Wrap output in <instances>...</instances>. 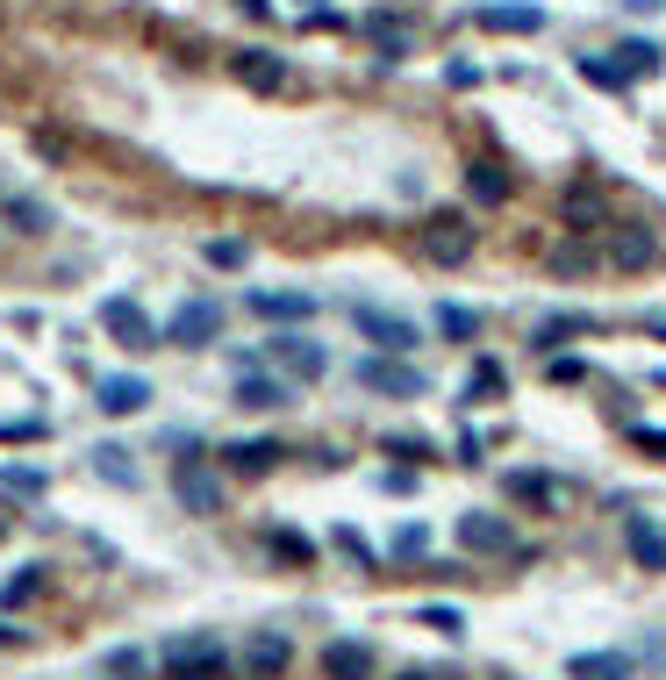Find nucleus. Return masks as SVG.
<instances>
[{
    "label": "nucleus",
    "mask_w": 666,
    "mask_h": 680,
    "mask_svg": "<svg viewBox=\"0 0 666 680\" xmlns=\"http://www.w3.org/2000/svg\"><path fill=\"white\" fill-rule=\"evenodd\" d=\"M488 36H538L544 29V8H531V0H517V8H480L474 14Z\"/></svg>",
    "instance_id": "nucleus-14"
},
{
    "label": "nucleus",
    "mask_w": 666,
    "mask_h": 680,
    "mask_svg": "<svg viewBox=\"0 0 666 680\" xmlns=\"http://www.w3.org/2000/svg\"><path fill=\"white\" fill-rule=\"evenodd\" d=\"M653 337H666V315H659V323H653Z\"/></svg>",
    "instance_id": "nucleus-45"
},
{
    "label": "nucleus",
    "mask_w": 666,
    "mask_h": 680,
    "mask_svg": "<svg viewBox=\"0 0 666 680\" xmlns=\"http://www.w3.org/2000/svg\"><path fill=\"white\" fill-rule=\"evenodd\" d=\"M337 552H344V558H358V566H373V544H366V537H358V531H352V523H344V531H337Z\"/></svg>",
    "instance_id": "nucleus-38"
},
{
    "label": "nucleus",
    "mask_w": 666,
    "mask_h": 680,
    "mask_svg": "<svg viewBox=\"0 0 666 680\" xmlns=\"http://www.w3.org/2000/svg\"><path fill=\"white\" fill-rule=\"evenodd\" d=\"M559 216H566V230H602V193L595 187H566V208H559Z\"/></svg>",
    "instance_id": "nucleus-22"
},
{
    "label": "nucleus",
    "mask_w": 666,
    "mask_h": 680,
    "mask_svg": "<svg viewBox=\"0 0 666 680\" xmlns=\"http://www.w3.org/2000/svg\"><path fill=\"white\" fill-rule=\"evenodd\" d=\"M459 544L466 552H480V558H523V544H517V531H509L502 516H459Z\"/></svg>",
    "instance_id": "nucleus-10"
},
{
    "label": "nucleus",
    "mask_w": 666,
    "mask_h": 680,
    "mask_svg": "<svg viewBox=\"0 0 666 680\" xmlns=\"http://www.w3.org/2000/svg\"><path fill=\"white\" fill-rule=\"evenodd\" d=\"M272 366L287 373V380H323L330 373V358H323V344H309V337H272Z\"/></svg>",
    "instance_id": "nucleus-11"
},
{
    "label": "nucleus",
    "mask_w": 666,
    "mask_h": 680,
    "mask_svg": "<svg viewBox=\"0 0 666 680\" xmlns=\"http://www.w3.org/2000/svg\"><path fill=\"white\" fill-rule=\"evenodd\" d=\"M244 259H251V251L237 244V237H216V244H208V265H222V272H230V265H244Z\"/></svg>",
    "instance_id": "nucleus-37"
},
{
    "label": "nucleus",
    "mask_w": 666,
    "mask_h": 680,
    "mask_svg": "<svg viewBox=\"0 0 666 680\" xmlns=\"http://www.w3.org/2000/svg\"><path fill=\"white\" fill-rule=\"evenodd\" d=\"M358 36H366L373 51L387 57V65H402V57H416V29H408L395 8H366V14H358Z\"/></svg>",
    "instance_id": "nucleus-7"
},
{
    "label": "nucleus",
    "mask_w": 666,
    "mask_h": 680,
    "mask_svg": "<svg viewBox=\"0 0 666 680\" xmlns=\"http://www.w3.org/2000/svg\"><path fill=\"white\" fill-rule=\"evenodd\" d=\"M0 537H8V523H0Z\"/></svg>",
    "instance_id": "nucleus-47"
},
{
    "label": "nucleus",
    "mask_w": 666,
    "mask_h": 680,
    "mask_svg": "<svg viewBox=\"0 0 666 680\" xmlns=\"http://www.w3.org/2000/svg\"><path fill=\"white\" fill-rule=\"evenodd\" d=\"M566 680H631V659L624 652H573Z\"/></svg>",
    "instance_id": "nucleus-21"
},
{
    "label": "nucleus",
    "mask_w": 666,
    "mask_h": 680,
    "mask_svg": "<svg viewBox=\"0 0 666 680\" xmlns=\"http://www.w3.org/2000/svg\"><path fill=\"white\" fill-rule=\"evenodd\" d=\"M266 552L280 558V566H309V558H315V544L301 537V531H266Z\"/></svg>",
    "instance_id": "nucleus-26"
},
{
    "label": "nucleus",
    "mask_w": 666,
    "mask_h": 680,
    "mask_svg": "<svg viewBox=\"0 0 666 680\" xmlns=\"http://www.w3.org/2000/svg\"><path fill=\"white\" fill-rule=\"evenodd\" d=\"M94 401H101V416H136V408H150V387L136 380V373H108V380L94 387Z\"/></svg>",
    "instance_id": "nucleus-13"
},
{
    "label": "nucleus",
    "mask_w": 666,
    "mask_h": 680,
    "mask_svg": "<svg viewBox=\"0 0 666 680\" xmlns=\"http://www.w3.org/2000/svg\"><path fill=\"white\" fill-rule=\"evenodd\" d=\"M43 488H51V480H43L37 465H0V494H14V502H37Z\"/></svg>",
    "instance_id": "nucleus-25"
},
{
    "label": "nucleus",
    "mask_w": 666,
    "mask_h": 680,
    "mask_svg": "<svg viewBox=\"0 0 666 680\" xmlns=\"http://www.w3.org/2000/svg\"><path fill=\"white\" fill-rule=\"evenodd\" d=\"M616 65H624V80H638V72H659V43H624V51H610Z\"/></svg>",
    "instance_id": "nucleus-31"
},
{
    "label": "nucleus",
    "mask_w": 666,
    "mask_h": 680,
    "mask_svg": "<svg viewBox=\"0 0 666 680\" xmlns=\"http://www.w3.org/2000/svg\"><path fill=\"white\" fill-rule=\"evenodd\" d=\"M94 473L108 480V488H136V459H129V451H115V444L94 451Z\"/></svg>",
    "instance_id": "nucleus-24"
},
{
    "label": "nucleus",
    "mask_w": 666,
    "mask_h": 680,
    "mask_svg": "<svg viewBox=\"0 0 666 680\" xmlns=\"http://www.w3.org/2000/svg\"><path fill=\"white\" fill-rule=\"evenodd\" d=\"M37 595H43V566H22V573L0 580V601H8V609H22V601H37Z\"/></svg>",
    "instance_id": "nucleus-27"
},
{
    "label": "nucleus",
    "mask_w": 666,
    "mask_h": 680,
    "mask_svg": "<svg viewBox=\"0 0 666 680\" xmlns=\"http://www.w3.org/2000/svg\"><path fill=\"white\" fill-rule=\"evenodd\" d=\"M8 222H14V230H22V237H37V230H43V222H51V216H43V201H14V193H8Z\"/></svg>",
    "instance_id": "nucleus-33"
},
{
    "label": "nucleus",
    "mask_w": 666,
    "mask_h": 680,
    "mask_svg": "<svg viewBox=\"0 0 666 680\" xmlns=\"http://www.w3.org/2000/svg\"><path fill=\"white\" fill-rule=\"evenodd\" d=\"M287 667H294V645H287L280 630H251L244 652H237V673L244 680H280Z\"/></svg>",
    "instance_id": "nucleus-8"
},
{
    "label": "nucleus",
    "mask_w": 666,
    "mask_h": 680,
    "mask_svg": "<svg viewBox=\"0 0 666 680\" xmlns=\"http://www.w3.org/2000/svg\"><path fill=\"white\" fill-rule=\"evenodd\" d=\"M144 673V652H136V645H115L108 652V680H136Z\"/></svg>",
    "instance_id": "nucleus-35"
},
{
    "label": "nucleus",
    "mask_w": 666,
    "mask_h": 680,
    "mask_svg": "<svg viewBox=\"0 0 666 680\" xmlns=\"http://www.w3.org/2000/svg\"><path fill=\"white\" fill-rule=\"evenodd\" d=\"M352 329L373 344V352H387V358H402V352H416V323L408 315H387V308H352Z\"/></svg>",
    "instance_id": "nucleus-6"
},
{
    "label": "nucleus",
    "mask_w": 666,
    "mask_h": 680,
    "mask_svg": "<svg viewBox=\"0 0 666 680\" xmlns=\"http://www.w3.org/2000/svg\"><path fill=\"white\" fill-rule=\"evenodd\" d=\"M14 437H22V444H37L43 422H37V416H29V422H0V444H14Z\"/></svg>",
    "instance_id": "nucleus-39"
},
{
    "label": "nucleus",
    "mask_w": 666,
    "mask_h": 680,
    "mask_svg": "<svg viewBox=\"0 0 666 680\" xmlns=\"http://www.w3.org/2000/svg\"><path fill=\"white\" fill-rule=\"evenodd\" d=\"M101 323H108V337L115 344H129V352H158V323H150L144 308H136V301H101Z\"/></svg>",
    "instance_id": "nucleus-9"
},
{
    "label": "nucleus",
    "mask_w": 666,
    "mask_h": 680,
    "mask_svg": "<svg viewBox=\"0 0 666 680\" xmlns=\"http://www.w3.org/2000/svg\"><path fill=\"white\" fill-rule=\"evenodd\" d=\"M624 544H631V558H638V566H653V573H666V531H659V523L631 516V531H624Z\"/></svg>",
    "instance_id": "nucleus-20"
},
{
    "label": "nucleus",
    "mask_w": 666,
    "mask_h": 680,
    "mask_svg": "<svg viewBox=\"0 0 666 680\" xmlns=\"http://www.w3.org/2000/svg\"><path fill=\"white\" fill-rule=\"evenodd\" d=\"M402 680H430V673H402Z\"/></svg>",
    "instance_id": "nucleus-46"
},
{
    "label": "nucleus",
    "mask_w": 666,
    "mask_h": 680,
    "mask_svg": "<svg viewBox=\"0 0 666 680\" xmlns=\"http://www.w3.org/2000/svg\"><path fill=\"white\" fill-rule=\"evenodd\" d=\"M474 395H502V366H495V358H480L474 366V380H466V401Z\"/></svg>",
    "instance_id": "nucleus-34"
},
{
    "label": "nucleus",
    "mask_w": 666,
    "mask_h": 680,
    "mask_svg": "<svg viewBox=\"0 0 666 680\" xmlns=\"http://www.w3.org/2000/svg\"><path fill=\"white\" fill-rule=\"evenodd\" d=\"M566 337H587V315H552V323H538V352H552V344H566Z\"/></svg>",
    "instance_id": "nucleus-28"
},
{
    "label": "nucleus",
    "mask_w": 666,
    "mask_h": 680,
    "mask_svg": "<svg viewBox=\"0 0 666 680\" xmlns=\"http://www.w3.org/2000/svg\"><path fill=\"white\" fill-rule=\"evenodd\" d=\"M387 451H395V459H423L430 444H423V437H387Z\"/></svg>",
    "instance_id": "nucleus-43"
},
{
    "label": "nucleus",
    "mask_w": 666,
    "mask_h": 680,
    "mask_svg": "<svg viewBox=\"0 0 666 680\" xmlns=\"http://www.w3.org/2000/svg\"><path fill=\"white\" fill-rule=\"evenodd\" d=\"M437 329H445V337H480V315L474 308H459V301H445V308H437Z\"/></svg>",
    "instance_id": "nucleus-30"
},
{
    "label": "nucleus",
    "mask_w": 666,
    "mask_h": 680,
    "mask_svg": "<svg viewBox=\"0 0 666 680\" xmlns=\"http://www.w3.org/2000/svg\"><path fill=\"white\" fill-rule=\"evenodd\" d=\"M237 8H244V14H266V0H237Z\"/></svg>",
    "instance_id": "nucleus-44"
},
{
    "label": "nucleus",
    "mask_w": 666,
    "mask_h": 680,
    "mask_svg": "<svg viewBox=\"0 0 666 680\" xmlns=\"http://www.w3.org/2000/svg\"><path fill=\"white\" fill-rule=\"evenodd\" d=\"M230 673V652H222L216 638H179V645H165V680H222Z\"/></svg>",
    "instance_id": "nucleus-4"
},
{
    "label": "nucleus",
    "mask_w": 666,
    "mask_h": 680,
    "mask_svg": "<svg viewBox=\"0 0 666 680\" xmlns=\"http://www.w3.org/2000/svg\"><path fill=\"white\" fill-rule=\"evenodd\" d=\"M581 80H587V86H610V94H616V86H631L616 57H581Z\"/></svg>",
    "instance_id": "nucleus-32"
},
{
    "label": "nucleus",
    "mask_w": 666,
    "mask_h": 680,
    "mask_svg": "<svg viewBox=\"0 0 666 680\" xmlns=\"http://www.w3.org/2000/svg\"><path fill=\"white\" fill-rule=\"evenodd\" d=\"M280 459H287V444H280V437H237V444H222V465H230V473H244V480L272 473Z\"/></svg>",
    "instance_id": "nucleus-12"
},
{
    "label": "nucleus",
    "mask_w": 666,
    "mask_h": 680,
    "mask_svg": "<svg viewBox=\"0 0 666 680\" xmlns=\"http://www.w3.org/2000/svg\"><path fill=\"white\" fill-rule=\"evenodd\" d=\"M237 80H244L251 94H280V86H287L280 51H244V57H237Z\"/></svg>",
    "instance_id": "nucleus-17"
},
{
    "label": "nucleus",
    "mask_w": 666,
    "mask_h": 680,
    "mask_svg": "<svg viewBox=\"0 0 666 680\" xmlns=\"http://www.w3.org/2000/svg\"><path fill=\"white\" fill-rule=\"evenodd\" d=\"M323 673L330 680H373V652L352 645V638H337V645H323Z\"/></svg>",
    "instance_id": "nucleus-18"
},
{
    "label": "nucleus",
    "mask_w": 666,
    "mask_h": 680,
    "mask_svg": "<svg viewBox=\"0 0 666 680\" xmlns=\"http://www.w3.org/2000/svg\"><path fill=\"white\" fill-rule=\"evenodd\" d=\"M358 387H366V395H395V401H416L423 387V373L416 366H402V358H387V352H373V358H358Z\"/></svg>",
    "instance_id": "nucleus-5"
},
{
    "label": "nucleus",
    "mask_w": 666,
    "mask_h": 680,
    "mask_svg": "<svg viewBox=\"0 0 666 680\" xmlns=\"http://www.w3.org/2000/svg\"><path fill=\"white\" fill-rule=\"evenodd\" d=\"M173 494H179L187 516H222V502H230L222 473H216V465H201V459H179L173 465Z\"/></svg>",
    "instance_id": "nucleus-2"
},
{
    "label": "nucleus",
    "mask_w": 666,
    "mask_h": 680,
    "mask_svg": "<svg viewBox=\"0 0 666 680\" xmlns=\"http://www.w3.org/2000/svg\"><path fill=\"white\" fill-rule=\"evenodd\" d=\"M631 437H638V451H653V459H666V430H645V422H638Z\"/></svg>",
    "instance_id": "nucleus-42"
},
{
    "label": "nucleus",
    "mask_w": 666,
    "mask_h": 680,
    "mask_svg": "<svg viewBox=\"0 0 666 680\" xmlns=\"http://www.w3.org/2000/svg\"><path fill=\"white\" fill-rule=\"evenodd\" d=\"M216 337H222V301L194 294V301H179V308H173V323H165V337H158V344H179V352H201V344H216Z\"/></svg>",
    "instance_id": "nucleus-3"
},
{
    "label": "nucleus",
    "mask_w": 666,
    "mask_h": 680,
    "mask_svg": "<svg viewBox=\"0 0 666 680\" xmlns=\"http://www.w3.org/2000/svg\"><path fill=\"white\" fill-rule=\"evenodd\" d=\"M423 259L430 265H466L474 259V216H459V208H437L430 216V230H423Z\"/></svg>",
    "instance_id": "nucleus-1"
},
{
    "label": "nucleus",
    "mask_w": 666,
    "mask_h": 680,
    "mask_svg": "<svg viewBox=\"0 0 666 680\" xmlns=\"http://www.w3.org/2000/svg\"><path fill=\"white\" fill-rule=\"evenodd\" d=\"M509 494H517V502H538V509L559 502V488H552L544 473H509Z\"/></svg>",
    "instance_id": "nucleus-29"
},
{
    "label": "nucleus",
    "mask_w": 666,
    "mask_h": 680,
    "mask_svg": "<svg viewBox=\"0 0 666 680\" xmlns=\"http://www.w3.org/2000/svg\"><path fill=\"white\" fill-rule=\"evenodd\" d=\"M251 315H266V323H309L315 294H287V286H272V294H251Z\"/></svg>",
    "instance_id": "nucleus-16"
},
{
    "label": "nucleus",
    "mask_w": 666,
    "mask_h": 680,
    "mask_svg": "<svg viewBox=\"0 0 666 680\" xmlns=\"http://www.w3.org/2000/svg\"><path fill=\"white\" fill-rule=\"evenodd\" d=\"M653 259H659V244L638 230V222H624V230H616V265H624V272H645Z\"/></svg>",
    "instance_id": "nucleus-23"
},
{
    "label": "nucleus",
    "mask_w": 666,
    "mask_h": 680,
    "mask_svg": "<svg viewBox=\"0 0 666 680\" xmlns=\"http://www.w3.org/2000/svg\"><path fill=\"white\" fill-rule=\"evenodd\" d=\"M466 193H474V208H502L509 201V172L495 158H474L466 165Z\"/></svg>",
    "instance_id": "nucleus-15"
},
{
    "label": "nucleus",
    "mask_w": 666,
    "mask_h": 680,
    "mask_svg": "<svg viewBox=\"0 0 666 680\" xmlns=\"http://www.w3.org/2000/svg\"><path fill=\"white\" fill-rule=\"evenodd\" d=\"M423 624L445 630V638H459V630H466V624H459V609H423Z\"/></svg>",
    "instance_id": "nucleus-40"
},
{
    "label": "nucleus",
    "mask_w": 666,
    "mask_h": 680,
    "mask_svg": "<svg viewBox=\"0 0 666 680\" xmlns=\"http://www.w3.org/2000/svg\"><path fill=\"white\" fill-rule=\"evenodd\" d=\"M581 265H595V251H587V244H566V251H559V272H581Z\"/></svg>",
    "instance_id": "nucleus-41"
},
{
    "label": "nucleus",
    "mask_w": 666,
    "mask_h": 680,
    "mask_svg": "<svg viewBox=\"0 0 666 680\" xmlns=\"http://www.w3.org/2000/svg\"><path fill=\"white\" fill-rule=\"evenodd\" d=\"M237 408H259V416H266V408H287V380H266V373H237Z\"/></svg>",
    "instance_id": "nucleus-19"
},
{
    "label": "nucleus",
    "mask_w": 666,
    "mask_h": 680,
    "mask_svg": "<svg viewBox=\"0 0 666 680\" xmlns=\"http://www.w3.org/2000/svg\"><path fill=\"white\" fill-rule=\"evenodd\" d=\"M395 552H402V558H423V552H430V531H423V523H402V531H395Z\"/></svg>",
    "instance_id": "nucleus-36"
}]
</instances>
